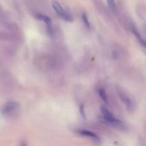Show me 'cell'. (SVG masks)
I'll use <instances>...</instances> for the list:
<instances>
[{
	"label": "cell",
	"mask_w": 146,
	"mask_h": 146,
	"mask_svg": "<svg viewBox=\"0 0 146 146\" xmlns=\"http://www.w3.org/2000/svg\"><path fill=\"white\" fill-rule=\"evenodd\" d=\"M51 5H52L53 9L55 10L56 12L59 15L61 18H62L65 21H68V22H71V21H73V18L71 17V16L68 14V13L66 12L65 10L64 9V8L61 7V5L58 1H53L52 3H51Z\"/></svg>",
	"instance_id": "6da1fadb"
},
{
	"label": "cell",
	"mask_w": 146,
	"mask_h": 146,
	"mask_svg": "<svg viewBox=\"0 0 146 146\" xmlns=\"http://www.w3.org/2000/svg\"><path fill=\"white\" fill-rule=\"evenodd\" d=\"M101 112H102L103 115H104V118L106 121H107L109 123L113 124V125H119L121 123V121L118 119H117L112 113L111 112H110V111L108 109H107L105 106L101 107Z\"/></svg>",
	"instance_id": "7a4b0ae2"
},
{
	"label": "cell",
	"mask_w": 146,
	"mask_h": 146,
	"mask_svg": "<svg viewBox=\"0 0 146 146\" xmlns=\"http://www.w3.org/2000/svg\"><path fill=\"white\" fill-rule=\"evenodd\" d=\"M19 108L18 103L11 101L6 104L1 108V113L4 115H11L14 111H17Z\"/></svg>",
	"instance_id": "3957f363"
},
{
	"label": "cell",
	"mask_w": 146,
	"mask_h": 146,
	"mask_svg": "<svg viewBox=\"0 0 146 146\" xmlns=\"http://www.w3.org/2000/svg\"><path fill=\"white\" fill-rule=\"evenodd\" d=\"M119 96H120V98H121V99L122 100L123 102L125 104V106H126V108H128V111H131V110L133 108V105L132 101H131V100L128 98V96L125 95L124 93L120 92Z\"/></svg>",
	"instance_id": "277c9868"
},
{
	"label": "cell",
	"mask_w": 146,
	"mask_h": 146,
	"mask_svg": "<svg viewBox=\"0 0 146 146\" xmlns=\"http://www.w3.org/2000/svg\"><path fill=\"white\" fill-rule=\"evenodd\" d=\"M77 133H78V134H80V135H84V136L88 137V138H93V139L97 140V141H98V140H99L98 137L97 136L95 133H94L88 131V130H78Z\"/></svg>",
	"instance_id": "5b68a950"
},
{
	"label": "cell",
	"mask_w": 146,
	"mask_h": 146,
	"mask_svg": "<svg viewBox=\"0 0 146 146\" xmlns=\"http://www.w3.org/2000/svg\"><path fill=\"white\" fill-rule=\"evenodd\" d=\"M98 94H99L100 97H101V99L103 100V101H104V103H106V104H108V97H107V94L106 93L105 90H104V88H100V89L98 90Z\"/></svg>",
	"instance_id": "8992f818"
},
{
	"label": "cell",
	"mask_w": 146,
	"mask_h": 146,
	"mask_svg": "<svg viewBox=\"0 0 146 146\" xmlns=\"http://www.w3.org/2000/svg\"><path fill=\"white\" fill-rule=\"evenodd\" d=\"M133 33H134V34H135V35L136 36L137 38H138V41H139V42L141 43V45H142L143 46L145 47V40H144L143 38H142V36H141V34H139V32H138V31H137V30L133 29Z\"/></svg>",
	"instance_id": "52a82bcc"
},
{
	"label": "cell",
	"mask_w": 146,
	"mask_h": 146,
	"mask_svg": "<svg viewBox=\"0 0 146 146\" xmlns=\"http://www.w3.org/2000/svg\"><path fill=\"white\" fill-rule=\"evenodd\" d=\"M82 19H83V21H84V24L86 25V27L88 29H91V24H90V21L89 20H88V17L86 16V14H82Z\"/></svg>",
	"instance_id": "ba28073f"
},
{
	"label": "cell",
	"mask_w": 146,
	"mask_h": 146,
	"mask_svg": "<svg viewBox=\"0 0 146 146\" xmlns=\"http://www.w3.org/2000/svg\"><path fill=\"white\" fill-rule=\"evenodd\" d=\"M80 112H81V115H82L83 118H84V119H86V116L85 111H84V107L83 105L81 106V107H80Z\"/></svg>",
	"instance_id": "9c48e42d"
},
{
	"label": "cell",
	"mask_w": 146,
	"mask_h": 146,
	"mask_svg": "<svg viewBox=\"0 0 146 146\" xmlns=\"http://www.w3.org/2000/svg\"><path fill=\"white\" fill-rule=\"evenodd\" d=\"M107 1H108V5L110 6V7H111V8H112V9L115 8V0H107Z\"/></svg>",
	"instance_id": "30bf717a"
},
{
	"label": "cell",
	"mask_w": 146,
	"mask_h": 146,
	"mask_svg": "<svg viewBox=\"0 0 146 146\" xmlns=\"http://www.w3.org/2000/svg\"><path fill=\"white\" fill-rule=\"evenodd\" d=\"M21 146H27V145H26V143H24L21 144Z\"/></svg>",
	"instance_id": "8fae6325"
}]
</instances>
